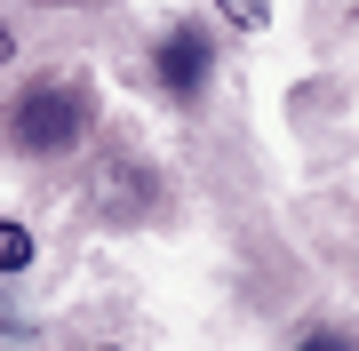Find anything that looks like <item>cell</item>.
I'll return each instance as SVG.
<instances>
[{
	"instance_id": "1",
	"label": "cell",
	"mask_w": 359,
	"mask_h": 351,
	"mask_svg": "<svg viewBox=\"0 0 359 351\" xmlns=\"http://www.w3.org/2000/svg\"><path fill=\"white\" fill-rule=\"evenodd\" d=\"M80 128H88V96H80L72 80H40V88H25L8 112H0L8 152H72Z\"/></svg>"
},
{
	"instance_id": "4",
	"label": "cell",
	"mask_w": 359,
	"mask_h": 351,
	"mask_svg": "<svg viewBox=\"0 0 359 351\" xmlns=\"http://www.w3.org/2000/svg\"><path fill=\"white\" fill-rule=\"evenodd\" d=\"M224 8V25H240V32H264L271 25V0H216Z\"/></svg>"
},
{
	"instance_id": "6",
	"label": "cell",
	"mask_w": 359,
	"mask_h": 351,
	"mask_svg": "<svg viewBox=\"0 0 359 351\" xmlns=\"http://www.w3.org/2000/svg\"><path fill=\"white\" fill-rule=\"evenodd\" d=\"M8 56H16V32H8V25H0V64H8Z\"/></svg>"
},
{
	"instance_id": "3",
	"label": "cell",
	"mask_w": 359,
	"mask_h": 351,
	"mask_svg": "<svg viewBox=\"0 0 359 351\" xmlns=\"http://www.w3.org/2000/svg\"><path fill=\"white\" fill-rule=\"evenodd\" d=\"M25 263H32V232L0 216V280H8V272H25Z\"/></svg>"
},
{
	"instance_id": "5",
	"label": "cell",
	"mask_w": 359,
	"mask_h": 351,
	"mask_svg": "<svg viewBox=\"0 0 359 351\" xmlns=\"http://www.w3.org/2000/svg\"><path fill=\"white\" fill-rule=\"evenodd\" d=\"M295 351H359V343H351V336H335V327H311Z\"/></svg>"
},
{
	"instance_id": "2",
	"label": "cell",
	"mask_w": 359,
	"mask_h": 351,
	"mask_svg": "<svg viewBox=\"0 0 359 351\" xmlns=\"http://www.w3.org/2000/svg\"><path fill=\"white\" fill-rule=\"evenodd\" d=\"M160 80H168V96H200L208 88V40L200 32H168L160 40Z\"/></svg>"
},
{
	"instance_id": "7",
	"label": "cell",
	"mask_w": 359,
	"mask_h": 351,
	"mask_svg": "<svg viewBox=\"0 0 359 351\" xmlns=\"http://www.w3.org/2000/svg\"><path fill=\"white\" fill-rule=\"evenodd\" d=\"M104 351H120V343H104Z\"/></svg>"
}]
</instances>
